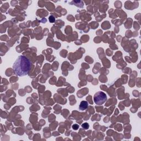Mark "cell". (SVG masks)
Returning a JSON list of instances; mask_svg holds the SVG:
<instances>
[{
  "instance_id": "cell-1",
  "label": "cell",
  "mask_w": 141,
  "mask_h": 141,
  "mask_svg": "<svg viewBox=\"0 0 141 141\" xmlns=\"http://www.w3.org/2000/svg\"><path fill=\"white\" fill-rule=\"evenodd\" d=\"M32 62L23 55L18 57L13 65L14 72L18 76H24L29 73L32 67Z\"/></svg>"
},
{
  "instance_id": "cell-2",
  "label": "cell",
  "mask_w": 141,
  "mask_h": 141,
  "mask_svg": "<svg viewBox=\"0 0 141 141\" xmlns=\"http://www.w3.org/2000/svg\"><path fill=\"white\" fill-rule=\"evenodd\" d=\"M107 100V96L102 91H98L94 96V101L96 105H102Z\"/></svg>"
},
{
  "instance_id": "cell-3",
  "label": "cell",
  "mask_w": 141,
  "mask_h": 141,
  "mask_svg": "<svg viewBox=\"0 0 141 141\" xmlns=\"http://www.w3.org/2000/svg\"><path fill=\"white\" fill-rule=\"evenodd\" d=\"M88 107V102L86 101H82L80 102L79 109L80 110L84 111L87 109Z\"/></svg>"
},
{
  "instance_id": "cell-4",
  "label": "cell",
  "mask_w": 141,
  "mask_h": 141,
  "mask_svg": "<svg viewBox=\"0 0 141 141\" xmlns=\"http://www.w3.org/2000/svg\"><path fill=\"white\" fill-rule=\"evenodd\" d=\"M82 127L85 128V129H88V127H89V124H88L87 123H85V124H82Z\"/></svg>"
},
{
  "instance_id": "cell-5",
  "label": "cell",
  "mask_w": 141,
  "mask_h": 141,
  "mask_svg": "<svg viewBox=\"0 0 141 141\" xmlns=\"http://www.w3.org/2000/svg\"><path fill=\"white\" fill-rule=\"evenodd\" d=\"M72 128H73V130H77L78 129V128H79V126H78V124H73V125Z\"/></svg>"
}]
</instances>
